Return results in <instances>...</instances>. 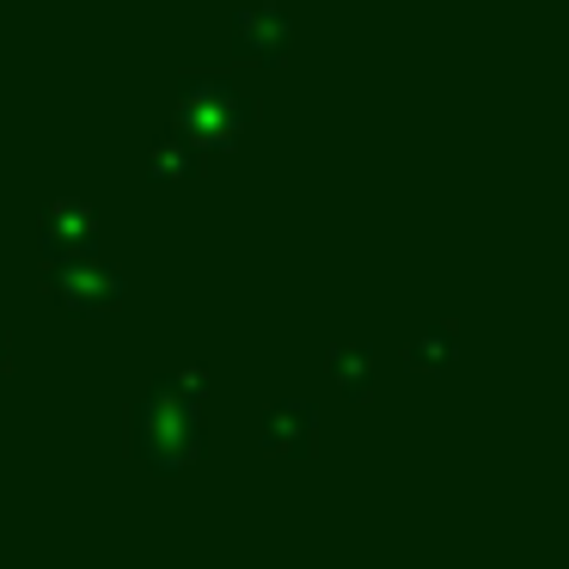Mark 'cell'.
<instances>
[{
  "instance_id": "6da1fadb",
  "label": "cell",
  "mask_w": 569,
  "mask_h": 569,
  "mask_svg": "<svg viewBox=\"0 0 569 569\" xmlns=\"http://www.w3.org/2000/svg\"><path fill=\"white\" fill-rule=\"evenodd\" d=\"M202 398H190L172 373L153 380L136 405V459L160 478H178L202 459Z\"/></svg>"
},
{
  "instance_id": "7a4b0ae2",
  "label": "cell",
  "mask_w": 569,
  "mask_h": 569,
  "mask_svg": "<svg viewBox=\"0 0 569 569\" xmlns=\"http://www.w3.org/2000/svg\"><path fill=\"white\" fill-rule=\"evenodd\" d=\"M251 123H258V104H251L227 74H190L184 87H178L172 129L197 153H233V148H246Z\"/></svg>"
},
{
  "instance_id": "3957f363",
  "label": "cell",
  "mask_w": 569,
  "mask_h": 569,
  "mask_svg": "<svg viewBox=\"0 0 569 569\" xmlns=\"http://www.w3.org/2000/svg\"><path fill=\"white\" fill-rule=\"evenodd\" d=\"M43 288H50L68 312L92 319V312H111L117 300H123V270H117V263L92 246V251H74V258L43 263Z\"/></svg>"
},
{
  "instance_id": "277c9868",
  "label": "cell",
  "mask_w": 569,
  "mask_h": 569,
  "mask_svg": "<svg viewBox=\"0 0 569 569\" xmlns=\"http://www.w3.org/2000/svg\"><path fill=\"white\" fill-rule=\"evenodd\" d=\"M92 246H99V209L87 197L43 202V214H38V258L43 263L74 258V251H92Z\"/></svg>"
},
{
  "instance_id": "5b68a950",
  "label": "cell",
  "mask_w": 569,
  "mask_h": 569,
  "mask_svg": "<svg viewBox=\"0 0 569 569\" xmlns=\"http://www.w3.org/2000/svg\"><path fill=\"white\" fill-rule=\"evenodd\" d=\"M288 43H295V19L276 0H246L233 13V50L251 62H288Z\"/></svg>"
},
{
  "instance_id": "8992f818",
  "label": "cell",
  "mask_w": 569,
  "mask_h": 569,
  "mask_svg": "<svg viewBox=\"0 0 569 569\" xmlns=\"http://www.w3.org/2000/svg\"><path fill=\"white\" fill-rule=\"evenodd\" d=\"M312 441H319V410L307 398H276L263 410V429H258V447L270 459H307Z\"/></svg>"
},
{
  "instance_id": "52a82bcc",
  "label": "cell",
  "mask_w": 569,
  "mask_h": 569,
  "mask_svg": "<svg viewBox=\"0 0 569 569\" xmlns=\"http://www.w3.org/2000/svg\"><path fill=\"white\" fill-rule=\"evenodd\" d=\"M331 380H337V392H343L349 405H368L373 398V349L356 343V337L331 343Z\"/></svg>"
},
{
  "instance_id": "ba28073f",
  "label": "cell",
  "mask_w": 569,
  "mask_h": 569,
  "mask_svg": "<svg viewBox=\"0 0 569 569\" xmlns=\"http://www.w3.org/2000/svg\"><path fill=\"white\" fill-rule=\"evenodd\" d=\"M459 361V325H429L422 337L405 343V368L410 373H447Z\"/></svg>"
},
{
  "instance_id": "9c48e42d",
  "label": "cell",
  "mask_w": 569,
  "mask_h": 569,
  "mask_svg": "<svg viewBox=\"0 0 569 569\" xmlns=\"http://www.w3.org/2000/svg\"><path fill=\"white\" fill-rule=\"evenodd\" d=\"M197 172V148H190L178 129H160V136L148 141V178L153 184H178V178Z\"/></svg>"
},
{
  "instance_id": "30bf717a",
  "label": "cell",
  "mask_w": 569,
  "mask_h": 569,
  "mask_svg": "<svg viewBox=\"0 0 569 569\" xmlns=\"http://www.w3.org/2000/svg\"><path fill=\"white\" fill-rule=\"evenodd\" d=\"M7 361H13V343H7V325H0V373H7Z\"/></svg>"
}]
</instances>
